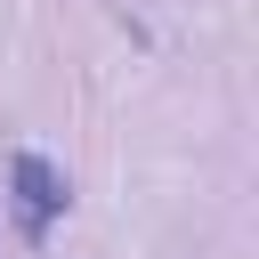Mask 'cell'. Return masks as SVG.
<instances>
[{
  "label": "cell",
  "mask_w": 259,
  "mask_h": 259,
  "mask_svg": "<svg viewBox=\"0 0 259 259\" xmlns=\"http://www.w3.org/2000/svg\"><path fill=\"white\" fill-rule=\"evenodd\" d=\"M8 194H16V219H24V235H32V243H40V235H49V219L73 202L65 170H49L32 146H16V154H8Z\"/></svg>",
  "instance_id": "obj_1"
}]
</instances>
